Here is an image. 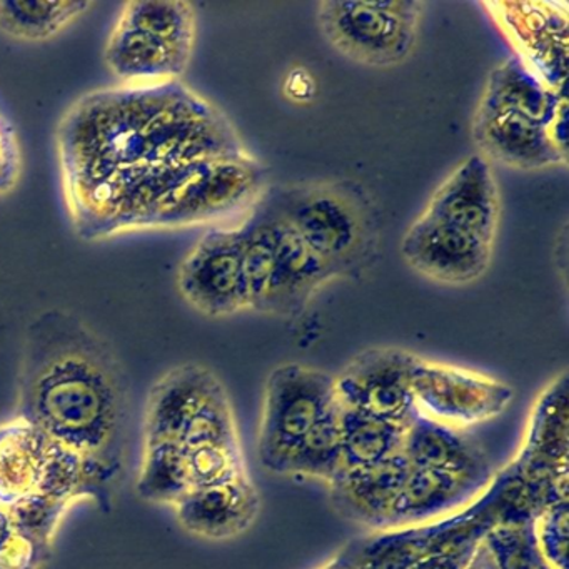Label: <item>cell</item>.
<instances>
[{
	"mask_svg": "<svg viewBox=\"0 0 569 569\" xmlns=\"http://www.w3.org/2000/svg\"><path fill=\"white\" fill-rule=\"evenodd\" d=\"M119 21L149 32L174 46L179 51L194 52L198 19L189 2L181 0H134L121 9Z\"/></svg>",
	"mask_w": 569,
	"mask_h": 569,
	"instance_id": "4316f807",
	"label": "cell"
},
{
	"mask_svg": "<svg viewBox=\"0 0 569 569\" xmlns=\"http://www.w3.org/2000/svg\"><path fill=\"white\" fill-rule=\"evenodd\" d=\"M471 541H478V532L471 515L462 509L425 525L356 539L352 548L359 569H416L422 559Z\"/></svg>",
	"mask_w": 569,
	"mask_h": 569,
	"instance_id": "2e32d148",
	"label": "cell"
},
{
	"mask_svg": "<svg viewBox=\"0 0 569 569\" xmlns=\"http://www.w3.org/2000/svg\"><path fill=\"white\" fill-rule=\"evenodd\" d=\"M18 418L94 466L114 488L124 471L131 388L112 346L64 309L26 328Z\"/></svg>",
	"mask_w": 569,
	"mask_h": 569,
	"instance_id": "7a4b0ae2",
	"label": "cell"
},
{
	"mask_svg": "<svg viewBox=\"0 0 569 569\" xmlns=\"http://www.w3.org/2000/svg\"><path fill=\"white\" fill-rule=\"evenodd\" d=\"M104 486L82 456L59 445L24 419L0 426V508L32 498L74 506L99 502Z\"/></svg>",
	"mask_w": 569,
	"mask_h": 569,
	"instance_id": "8992f818",
	"label": "cell"
},
{
	"mask_svg": "<svg viewBox=\"0 0 569 569\" xmlns=\"http://www.w3.org/2000/svg\"><path fill=\"white\" fill-rule=\"evenodd\" d=\"M319 569H359L356 562L355 548L351 545L346 546L339 555H336L331 561L326 562Z\"/></svg>",
	"mask_w": 569,
	"mask_h": 569,
	"instance_id": "d590c367",
	"label": "cell"
},
{
	"mask_svg": "<svg viewBox=\"0 0 569 569\" xmlns=\"http://www.w3.org/2000/svg\"><path fill=\"white\" fill-rule=\"evenodd\" d=\"M179 446L186 451L212 446H239L238 428L226 389H219L186 426Z\"/></svg>",
	"mask_w": 569,
	"mask_h": 569,
	"instance_id": "f1b7e54d",
	"label": "cell"
},
{
	"mask_svg": "<svg viewBox=\"0 0 569 569\" xmlns=\"http://www.w3.org/2000/svg\"><path fill=\"white\" fill-rule=\"evenodd\" d=\"M512 465L531 481L546 482L569 472V379H552L539 395L521 451Z\"/></svg>",
	"mask_w": 569,
	"mask_h": 569,
	"instance_id": "d6986e66",
	"label": "cell"
},
{
	"mask_svg": "<svg viewBox=\"0 0 569 569\" xmlns=\"http://www.w3.org/2000/svg\"><path fill=\"white\" fill-rule=\"evenodd\" d=\"M224 388L218 376L198 362L176 366L149 391L142 422V445L176 442L196 412Z\"/></svg>",
	"mask_w": 569,
	"mask_h": 569,
	"instance_id": "e0dca14e",
	"label": "cell"
},
{
	"mask_svg": "<svg viewBox=\"0 0 569 569\" xmlns=\"http://www.w3.org/2000/svg\"><path fill=\"white\" fill-rule=\"evenodd\" d=\"M491 242L422 214L401 241L405 261L422 278L439 284L466 286L479 281L491 266Z\"/></svg>",
	"mask_w": 569,
	"mask_h": 569,
	"instance_id": "5bb4252c",
	"label": "cell"
},
{
	"mask_svg": "<svg viewBox=\"0 0 569 569\" xmlns=\"http://www.w3.org/2000/svg\"><path fill=\"white\" fill-rule=\"evenodd\" d=\"M136 489L144 501L174 506L191 491L184 449L176 442L142 445Z\"/></svg>",
	"mask_w": 569,
	"mask_h": 569,
	"instance_id": "83f0119b",
	"label": "cell"
},
{
	"mask_svg": "<svg viewBox=\"0 0 569 569\" xmlns=\"http://www.w3.org/2000/svg\"><path fill=\"white\" fill-rule=\"evenodd\" d=\"M192 488L226 485L248 476L239 446H212L186 451Z\"/></svg>",
	"mask_w": 569,
	"mask_h": 569,
	"instance_id": "4dcf8cb0",
	"label": "cell"
},
{
	"mask_svg": "<svg viewBox=\"0 0 569 569\" xmlns=\"http://www.w3.org/2000/svg\"><path fill=\"white\" fill-rule=\"evenodd\" d=\"M489 482L488 479L411 468L392 509L389 529L425 525L439 516H449L455 509L471 505Z\"/></svg>",
	"mask_w": 569,
	"mask_h": 569,
	"instance_id": "603a6c76",
	"label": "cell"
},
{
	"mask_svg": "<svg viewBox=\"0 0 569 569\" xmlns=\"http://www.w3.org/2000/svg\"><path fill=\"white\" fill-rule=\"evenodd\" d=\"M482 541L465 542L458 548L448 551L436 552L429 558L422 559L416 569H468L478 552Z\"/></svg>",
	"mask_w": 569,
	"mask_h": 569,
	"instance_id": "e575fe53",
	"label": "cell"
},
{
	"mask_svg": "<svg viewBox=\"0 0 569 569\" xmlns=\"http://www.w3.org/2000/svg\"><path fill=\"white\" fill-rule=\"evenodd\" d=\"M516 58L542 82L568 92V14L551 2H491L485 4Z\"/></svg>",
	"mask_w": 569,
	"mask_h": 569,
	"instance_id": "7c38bea8",
	"label": "cell"
},
{
	"mask_svg": "<svg viewBox=\"0 0 569 569\" xmlns=\"http://www.w3.org/2000/svg\"><path fill=\"white\" fill-rule=\"evenodd\" d=\"M335 279H361L378 261L381 216L351 179L274 186L264 192Z\"/></svg>",
	"mask_w": 569,
	"mask_h": 569,
	"instance_id": "3957f363",
	"label": "cell"
},
{
	"mask_svg": "<svg viewBox=\"0 0 569 569\" xmlns=\"http://www.w3.org/2000/svg\"><path fill=\"white\" fill-rule=\"evenodd\" d=\"M409 471L411 465L402 452L368 468L342 469L329 482L332 506L351 521L388 531Z\"/></svg>",
	"mask_w": 569,
	"mask_h": 569,
	"instance_id": "ffe728a7",
	"label": "cell"
},
{
	"mask_svg": "<svg viewBox=\"0 0 569 569\" xmlns=\"http://www.w3.org/2000/svg\"><path fill=\"white\" fill-rule=\"evenodd\" d=\"M0 569H24V568H18V566L9 565V562L0 561Z\"/></svg>",
	"mask_w": 569,
	"mask_h": 569,
	"instance_id": "74e56055",
	"label": "cell"
},
{
	"mask_svg": "<svg viewBox=\"0 0 569 569\" xmlns=\"http://www.w3.org/2000/svg\"><path fill=\"white\" fill-rule=\"evenodd\" d=\"M472 138L486 161L519 171H541L568 162V156L552 141L551 126L486 98L479 99Z\"/></svg>",
	"mask_w": 569,
	"mask_h": 569,
	"instance_id": "4fadbf2b",
	"label": "cell"
},
{
	"mask_svg": "<svg viewBox=\"0 0 569 569\" xmlns=\"http://www.w3.org/2000/svg\"><path fill=\"white\" fill-rule=\"evenodd\" d=\"M0 561L24 569H39L42 566L28 542L22 541L21 536L16 532L11 519L2 508H0Z\"/></svg>",
	"mask_w": 569,
	"mask_h": 569,
	"instance_id": "836d02e7",
	"label": "cell"
},
{
	"mask_svg": "<svg viewBox=\"0 0 569 569\" xmlns=\"http://www.w3.org/2000/svg\"><path fill=\"white\" fill-rule=\"evenodd\" d=\"M498 569H552L539 549L535 522L499 526L485 538Z\"/></svg>",
	"mask_w": 569,
	"mask_h": 569,
	"instance_id": "f546056e",
	"label": "cell"
},
{
	"mask_svg": "<svg viewBox=\"0 0 569 569\" xmlns=\"http://www.w3.org/2000/svg\"><path fill=\"white\" fill-rule=\"evenodd\" d=\"M468 569H498L495 559H492L491 552H489L488 546L485 541L479 546L478 552H476L475 559Z\"/></svg>",
	"mask_w": 569,
	"mask_h": 569,
	"instance_id": "8d00e7d4",
	"label": "cell"
},
{
	"mask_svg": "<svg viewBox=\"0 0 569 569\" xmlns=\"http://www.w3.org/2000/svg\"><path fill=\"white\" fill-rule=\"evenodd\" d=\"M181 528L206 541H229L254 525L261 496L249 476L226 485L192 488L174 506Z\"/></svg>",
	"mask_w": 569,
	"mask_h": 569,
	"instance_id": "ac0fdd59",
	"label": "cell"
},
{
	"mask_svg": "<svg viewBox=\"0 0 569 569\" xmlns=\"http://www.w3.org/2000/svg\"><path fill=\"white\" fill-rule=\"evenodd\" d=\"M268 189V169L251 154L171 168L136 231L184 229L249 211Z\"/></svg>",
	"mask_w": 569,
	"mask_h": 569,
	"instance_id": "5b68a950",
	"label": "cell"
},
{
	"mask_svg": "<svg viewBox=\"0 0 569 569\" xmlns=\"http://www.w3.org/2000/svg\"><path fill=\"white\" fill-rule=\"evenodd\" d=\"M176 284L182 299L206 318H228L248 311L241 229H209L179 266Z\"/></svg>",
	"mask_w": 569,
	"mask_h": 569,
	"instance_id": "9c48e42d",
	"label": "cell"
},
{
	"mask_svg": "<svg viewBox=\"0 0 569 569\" xmlns=\"http://www.w3.org/2000/svg\"><path fill=\"white\" fill-rule=\"evenodd\" d=\"M416 355L398 348H371L335 376L341 406L409 426L419 415L411 389Z\"/></svg>",
	"mask_w": 569,
	"mask_h": 569,
	"instance_id": "8fae6325",
	"label": "cell"
},
{
	"mask_svg": "<svg viewBox=\"0 0 569 569\" xmlns=\"http://www.w3.org/2000/svg\"><path fill=\"white\" fill-rule=\"evenodd\" d=\"M422 214L495 244L501 204L491 164L469 156L432 192Z\"/></svg>",
	"mask_w": 569,
	"mask_h": 569,
	"instance_id": "9a60e30c",
	"label": "cell"
},
{
	"mask_svg": "<svg viewBox=\"0 0 569 569\" xmlns=\"http://www.w3.org/2000/svg\"><path fill=\"white\" fill-rule=\"evenodd\" d=\"M336 399L335 376L298 362L278 366L266 382L258 445L262 468L284 475L299 442Z\"/></svg>",
	"mask_w": 569,
	"mask_h": 569,
	"instance_id": "ba28073f",
	"label": "cell"
},
{
	"mask_svg": "<svg viewBox=\"0 0 569 569\" xmlns=\"http://www.w3.org/2000/svg\"><path fill=\"white\" fill-rule=\"evenodd\" d=\"M341 428L345 469H355L401 455L409 426L341 406Z\"/></svg>",
	"mask_w": 569,
	"mask_h": 569,
	"instance_id": "d4e9b609",
	"label": "cell"
},
{
	"mask_svg": "<svg viewBox=\"0 0 569 569\" xmlns=\"http://www.w3.org/2000/svg\"><path fill=\"white\" fill-rule=\"evenodd\" d=\"M239 229L251 311L295 318L335 279L268 196L262 194L249 209Z\"/></svg>",
	"mask_w": 569,
	"mask_h": 569,
	"instance_id": "277c9868",
	"label": "cell"
},
{
	"mask_svg": "<svg viewBox=\"0 0 569 569\" xmlns=\"http://www.w3.org/2000/svg\"><path fill=\"white\" fill-rule=\"evenodd\" d=\"M92 6L88 0H0V32L14 41L31 44L51 41L71 28Z\"/></svg>",
	"mask_w": 569,
	"mask_h": 569,
	"instance_id": "cb8c5ba5",
	"label": "cell"
},
{
	"mask_svg": "<svg viewBox=\"0 0 569 569\" xmlns=\"http://www.w3.org/2000/svg\"><path fill=\"white\" fill-rule=\"evenodd\" d=\"M411 389L419 412L445 425L488 421L505 412L515 398L505 382L419 356L412 362Z\"/></svg>",
	"mask_w": 569,
	"mask_h": 569,
	"instance_id": "30bf717a",
	"label": "cell"
},
{
	"mask_svg": "<svg viewBox=\"0 0 569 569\" xmlns=\"http://www.w3.org/2000/svg\"><path fill=\"white\" fill-rule=\"evenodd\" d=\"M539 549L552 569H569V501L549 506L535 521Z\"/></svg>",
	"mask_w": 569,
	"mask_h": 569,
	"instance_id": "1f68e13d",
	"label": "cell"
},
{
	"mask_svg": "<svg viewBox=\"0 0 569 569\" xmlns=\"http://www.w3.org/2000/svg\"><path fill=\"white\" fill-rule=\"evenodd\" d=\"M345 469L342 459L341 405L335 406L319 419L318 425L299 442L289 458L284 475L321 479L332 482Z\"/></svg>",
	"mask_w": 569,
	"mask_h": 569,
	"instance_id": "484cf974",
	"label": "cell"
},
{
	"mask_svg": "<svg viewBox=\"0 0 569 569\" xmlns=\"http://www.w3.org/2000/svg\"><path fill=\"white\" fill-rule=\"evenodd\" d=\"M66 202L121 172L248 154L228 116L186 82L96 89L56 132Z\"/></svg>",
	"mask_w": 569,
	"mask_h": 569,
	"instance_id": "6da1fadb",
	"label": "cell"
},
{
	"mask_svg": "<svg viewBox=\"0 0 569 569\" xmlns=\"http://www.w3.org/2000/svg\"><path fill=\"white\" fill-rule=\"evenodd\" d=\"M402 455L411 468L432 469L449 475L492 481L488 455L451 425L436 421L419 412L406 431Z\"/></svg>",
	"mask_w": 569,
	"mask_h": 569,
	"instance_id": "7402d4cb",
	"label": "cell"
},
{
	"mask_svg": "<svg viewBox=\"0 0 569 569\" xmlns=\"http://www.w3.org/2000/svg\"><path fill=\"white\" fill-rule=\"evenodd\" d=\"M104 59L121 84L148 86L181 81L192 56L118 19L109 34Z\"/></svg>",
	"mask_w": 569,
	"mask_h": 569,
	"instance_id": "44dd1931",
	"label": "cell"
},
{
	"mask_svg": "<svg viewBox=\"0 0 569 569\" xmlns=\"http://www.w3.org/2000/svg\"><path fill=\"white\" fill-rule=\"evenodd\" d=\"M425 4L416 0H325L318 24L329 46L366 68L405 64L418 44Z\"/></svg>",
	"mask_w": 569,
	"mask_h": 569,
	"instance_id": "52a82bcc",
	"label": "cell"
},
{
	"mask_svg": "<svg viewBox=\"0 0 569 569\" xmlns=\"http://www.w3.org/2000/svg\"><path fill=\"white\" fill-rule=\"evenodd\" d=\"M22 176V152L18 132L0 112V198L18 189Z\"/></svg>",
	"mask_w": 569,
	"mask_h": 569,
	"instance_id": "d6a6232c",
	"label": "cell"
}]
</instances>
